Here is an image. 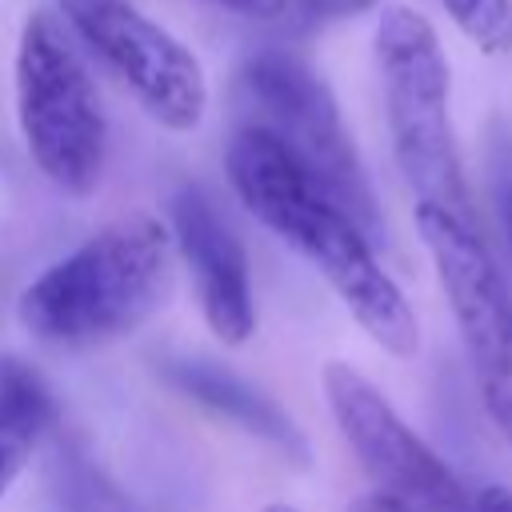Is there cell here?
I'll return each instance as SVG.
<instances>
[{"mask_svg":"<svg viewBox=\"0 0 512 512\" xmlns=\"http://www.w3.org/2000/svg\"><path fill=\"white\" fill-rule=\"evenodd\" d=\"M224 168L240 204L328 280L352 320L384 352L416 356V312L376 260L368 232L272 132L244 120L228 140Z\"/></svg>","mask_w":512,"mask_h":512,"instance_id":"6da1fadb","label":"cell"},{"mask_svg":"<svg viewBox=\"0 0 512 512\" xmlns=\"http://www.w3.org/2000/svg\"><path fill=\"white\" fill-rule=\"evenodd\" d=\"M172 284V232L152 212L108 220L20 296V324L60 348H92L144 324Z\"/></svg>","mask_w":512,"mask_h":512,"instance_id":"7a4b0ae2","label":"cell"},{"mask_svg":"<svg viewBox=\"0 0 512 512\" xmlns=\"http://www.w3.org/2000/svg\"><path fill=\"white\" fill-rule=\"evenodd\" d=\"M376 68L396 164L416 204H436L468 224L476 208L464 184L456 132L448 116V60L436 28L404 4L384 8L376 24Z\"/></svg>","mask_w":512,"mask_h":512,"instance_id":"3957f363","label":"cell"},{"mask_svg":"<svg viewBox=\"0 0 512 512\" xmlns=\"http://www.w3.org/2000/svg\"><path fill=\"white\" fill-rule=\"evenodd\" d=\"M16 124L32 164L64 192L88 196L108 156V120L88 64L56 16L32 12L12 60Z\"/></svg>","mask_w":512,"mask_h":512,"instance_id":"277c9868","label":"cell"},{"mask_svg":"<svg viewBox=\"0 0 512 512\" xmlns=\"http://www.w3.org/2000/svg\"><path fill=\"white\" fill-rule=\"evenodd\" d=\"M236 92L248 124L272 132L360 220L368 236H380V208L368 172L328 84L288 52H260L240 68Z\"/></svg>","mask_w":512,"mask_h":512,"instance_id":"5b68a950","label":"cell"},{"mask_svg":"<svg viewBox=\"0 0 512 512\" xmlns=\"http://www.w3.org/2000/svg\"><path fill=\"white\" fill-rule=\"evenodd\" d=\"M416 232L456 316L480 400L512 448V296L500 268L480 228L436 204H416Z\"/></svg>","mask_w":512,"mask_h":512,"instance_id":"8992f818","label":"cell"},{"mask_svg":"<svg viewBox=\"0 0 512 512\" xmlns=\"http://www.w3.org/2000/svg\"><path fill=\"white\" fill-rule=\"evenodd\" d=\"M80 44L168 132H196L208 112V76L196 52L132 0H60Z\"/></svg>","mask_w":512,"mask_h":512,"instance_id":"52a82bcc","label":"cell"},{"mask_svg":"<svg viewBox=\"0 0 512 512\" xmlns=\"http://www.w3.org/2000/svg\"><path fill=\"white\" fill-rule=\"evenodd\" d=\"M324 396L356 460L412 512H476L452 468L400 420L384 392L344 360L324 364Z\"/></svg>","mask_w":512,"mask_h":512,"instance_id":"ba28073f","label":"cell"},{"mask_svg":"<svg viewBox=\"0 0 512 512\" xmlns=\"http://www.w3.org/2000/svg\"><path fill=\"white\" fill-rule=\"evenodd\" d=\"M168 232L192 272L208 332L224 344H244L256 328V300L240 236L200 188H180L172 196Z\"/></svg>","mask_w":512,"mask_h":512,"instance_id":"9c48e42d","label":"cell"},{"mask_svg":"<svg viewBox=\"0 0 512 512\" xmlns=\"http://www.w3.org/2000/svg\"><path fill=\"white\" fill-rule=\"evenodd\" d=\"M164 376L172 380V388H180L184 396H192L196 404L220 412L224 420L240 424L244 432L260 436L264 444H272L276 452L292 456V460H308V440L296 428V420L256 384H248L240 372L208 364V360H168Z\"/></svg>","mask_w":512,"mask_h":512,"instance_id":"30bf717a","label":"cell"},{"mask_svg":"<svg viewBox=\"0 0 512 512\" xmlns=\"http://www.w3.org/2000/svg\"><path fill=\"white\" fill-rule=\"evenodd\" d=\"M52 416L56 408L40 372L16 356H0V500L36 456Z\"/></svg>","mask_w":512,"mask_h":512,"instance_id":"8fae6325","label":"cell"},{"mask_svg":"<svg viewBox=\"0 0 512 512\" xmlns=\"http://www.w3.org/2000/svg\"><path fill=\"white\" fill-rule=\"evenodd\" d=\"M440 4L480 52L496 56L512 48V0H440Z\"/></svg>","mask_w":512,"mask_h":512,"instance_id":"7c38bea8","label":"cell"},{"mask_svg":"<svg viewBox=\"0 0 512 512\" xmlns=\"http://www.w3.org/2000/svg\"><path fill=\"white\" fill-rule=\"evenodd\" d=\"M376 0H280L272 20H284L292 32H316L340 20H352L360 12H368Z\"/></svg>","mask_w":512,"mask_h":512,"instance_id":"4fadbf2b","label":"cell"},{"mask_svg":"<svg viewBox=\"0 0 512 512\" xmlns=\"http://www.w3.org/2000/svg\"><path fill=\"white\" fill-rule=\"evenodd\" d=\"M344 512H412L400 496H392V492H384V488H376V492H364V496H356Z\"/></svg>","mask_w":512,"mask_h":512,"instance_id":"5bb4252c","label":"cell"},{"mask_svg":"<svg viewBox=\"0 0 512 512\" xmlns=\"http://www.w3.org/2000/svg\"><path fill=\"white\" fill-rule=\"evenodd\" d=\"M208 4L228 8V12H236V16H252V20H272L276 8H280V0H208Z\"/></svg>","mask_w":512,"mask_h":512,"instance_id":"9a60e30c","label":"cell"},{"mask_svg":"<svg viewBox=\"0 0 512 512\" xmlns=\"http://www.w3.org/2000/svg\"><path fill=\"white\" fill-rule=\"evenodd\" d=\"M500 212H504V228H508V240H512V184L500 192Z\"/></svg>","mask_w":512,"mask_h":512,"instance_id":"2e32d148","label":"cell"},{"mask_svg":"<svg viewBox=\"0 0 512 512\" xmlns=\"http://www.w3.org/2000/svg\"><path fill=\"white\" fill-rule=\"evenodd\" d=\"M264 512H296L292 504H272V508H264Z\"/></svg>","mask_w":512,"mask_h":512,"instance_id":"e0dca14e","label":"cell"}]
</instances>
